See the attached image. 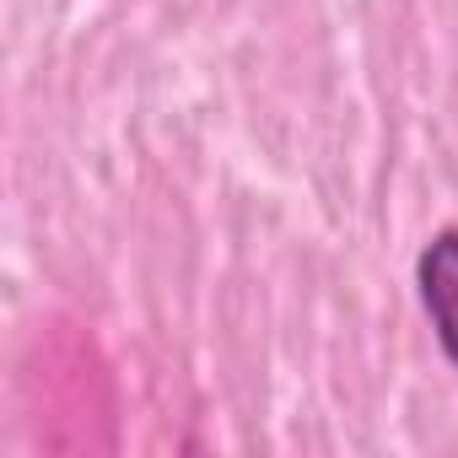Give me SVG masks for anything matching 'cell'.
<instances>
[{
	"instance_id": "1",
	"label": "cell",
	"mask_w": 458,
	"mask_h": 458,
	"mask_svg": "<svg viewBox=\"0 0 458 458\" xmlns=\"http://www.w3.org/2000/svg\"><path fill=\"white\" fill-rule=\"evenodd\" d=\"M415 297L442 356L458 367V226L431 233L426 249L415 254Z\"/></svg>"
}]
</instances>
